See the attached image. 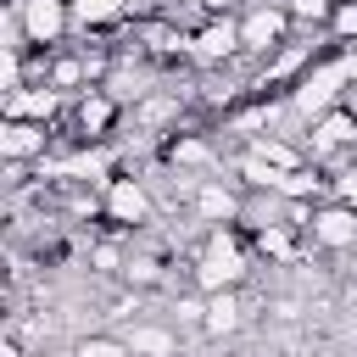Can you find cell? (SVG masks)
Masks as SVG:
<instances>
[{"mask_svg": "<svg viewBox=\"0 0 357 357\" xmlns=\"http://www.w3.org/2000/svg\"><path fill=\"white\" fill-rule=\"evenodd\" d=\"M22 17H28V39H33V45H45V39H56V33H61L67 6H61V0H22Z\"/></svg>", "mask_w": 357, "mask_h": 357, "instance_id": "obj_1", "label": "cell"}, {"mask_svg": "<svg viewBox=\"0 0 357 357\" xmlns=\"http://www.w3.org/2000/svg\"><path fill=\"white\" fill-rule=\"evenodd\" d=\"M284 33V11L273 6V11H257V17H245V28H240V45L245 50H273V39Z\"/></svg>", "mask_w": 357, "mask_h": 357, "instance_id": "obj_3", "label": "cell"}, {"mask_svg": "<svg viewBox=\"0 0 357 357\" xmlns=\"http://www.w3.org/2000/svg\"><path fill=\"white\" fill-rule=\"evenodd\" d=\"M212 318H206V329H234V296H212V307H206Z\"/></svg>", "mask_w": 357, "mask_h": 357, "instance_id": "obj_5", "label": "cell"}, {"mask_svg": "<svg viewBox=\"0 0 357 357\" xmlns=\"http://www.w3.org/2000/svg\"><path fill=\"white\" fill-rule=\"evenodd\" d=\"M45 145V128H28V123H11L6 128V151L11 156H28V151H39Z\"/></svg>", "mask_w": 357, "mask_h": 357, "instance_id": "obj_4", "label": "cell"}, {"mask_svg": "<svg viewBox=\"0 0 357 357\" xmlns=\"http://www.w3.org/2000/svg\"><path fill=\"white\" fill-rule=\"evenodd\" d=\"M78 357H123V346H112V340H95V346H84Z\"/></svg>", "mask_w": 357, "mask_h": 357, "instance_id": "obj_6", "label": "cell"}, {"mask_svg": "<svg viewBox=\"0 0 357 357\" xmlns=\"http://www.w3.org/2000/svg\"><path fill=\"white\" fill-rule=\"evenodd\" d=\"M312 240H324V245H351V240H357V212H346V206L318 212V218H312Z\"/></svg>", "mask_w": 357, "mask_h": 357, "instance_id": "obj_2", "label": "cell"}]
</instances>
